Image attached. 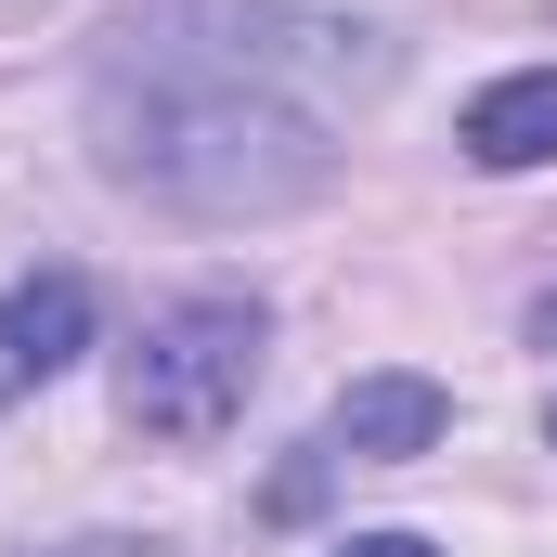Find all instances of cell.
Masks as SVG:
<instances>
[{
  "instance_id": "6da1fadb",
  "label": "cell",
  "mask_w": 557,
  "mask_h": 557,
  "mask_svg": "<svg viewBox=\"0 0 557 557\" xmlns=\"http://www.w3.org/2000/svg\"><path fill=\"white\" fill-rule=\"evenodd\" d=\"M324 78H376L363 26L273 13V0H156L104 52L91 131H104L117 182L195 208V221H260V208L324 195V169H337L324 104H298Z\"/></svg>"
},
{
  "instance_id": "7a4b0ae2",
  "label": "cell",
  "mask_w": 557,
  "mask_h": 557,
  "mask_svg": "<svg viewBox=\"0 0 557 557\" xmlns=\"http://www.w3.org/2000/svg\"><path fill=\"white\" fill-rule=\"evenodd\" d=\"M247 389H260V311H247V298H182V311L131 350L117 416L156 428V441H221V428L247 416Z\"/></svg>"
},
{
  "instance_id": "3957f363",
  "label": "cell",
  "mask_w": 557,
  "mask_h": 557,
  "mask_svg": "<svg viewBox=\"0 0 557 557\" xmlns=\"http://www.w3.org/2000/svg\"><path fill=\"white\" fill-rule=\"evenodd\" d=\"M441 428H454L441 376H350L337 416H324V454H337V467H403V454H428Z\"/></svg>"
},
{
  "instance_id": "277c9868",
  "label": "cell",
  "mask_w": 557,
  "mask_h": 557,
  "mask_svg": "<svg viewBox=\"0 0 557 557\" xmlns=\"http://www.w3.org/2000/svg\"><path fill=\"white\" fill-rule=\"evenodd\" d=\"M78 350H91V285H78V273L0 285V403H26L39 376H65Z\"/></svg>"
},
{
  "instance_id": "5b68a950",
  "label": "cell",
  "mask_w": 557,
  "mask_h": 557,
  "mask_svg": "<svg viewBox=\"0 0 557 557\" xmlns=\"http://www.w3.org/2000/svg\"><path fill=\"white\" fill-rule=\"evenodd\" d=\"M467 156H480V169H545L557 156V65L493 78V91L467 104Z\"/></svg>"
},
{
  "instance_id": "8992f818",
  "label": "cell",
  "mask_w": 557,
  "mask_h": 557,
  "mask_svg": "<svg viewBox=\"0 0 557 557\" xmlns=\"http://www.w3.org/2000/svg\"><path fill=\"white\" fill-rule=\"evenodd\" d=\"M337 557H428V545H416V532H350Z\"/></svg>"
},
{
  "instance_id": "52a82bcc",
  "label": "cell",
  "mask_w": 557,
  "mask_h": 557,
  "mask_svg": "<svg viewBox=\"0 0 557 557\" xmlns=\"http://www.w3.org/2000/svg\"><path fill=\"white\" fill-rule=\"evenodd\" d=\"M78 557H169V545H78Z\"/></svg>"
},
{
  "instance_id": "ba28073f",
  "label": "cell",
  "mask_w": 557,
  "mask_h": 557,
  "mask_svg": "<svg viewBox=\"0 0 557 557\" xmlns=\"http://www.w3.org/2000/svg\"><path fill=\"white\" fill-rule=\"evenodd\" d=\"M532 337H545V350H557V298H545V311H532Z\"/></svg>"
},
{
  "instance_id": "9c48e42d",
  "label": "cell",
  "mask_w": 557,
  "mask_h": 557,
  "mask_svg": "<svg viewBox=\"0 0 557 557\" xmlns=\"http://www.w3.org/2000/svg\"><path fill=\"white\" fill-rule=\"evenodd\" d=\"M545 441H557V416H545Z\"/></svg>"
}]
</instances>
